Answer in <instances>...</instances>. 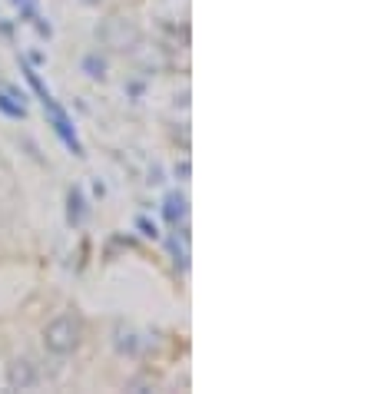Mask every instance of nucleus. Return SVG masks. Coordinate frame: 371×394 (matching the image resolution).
<instances>
[{
	"mask_svg": "<svg viewBox=\"0 0 371 394\" xmlns=\"http://www.w3.org/2000/svg\"><path fill=\"white\" fill-rule=\"evenodd\" d=\"M23 77H27V83H30L33 90H37V97H40V103H44V113L50 116V126H54V133L63 140L66 149H73V156H83V146H80L77 140V130H73V120H70V113L60 106L54 99V93L44 87V80H40V73L37 70H30V66L23 63Z\"/></svg>",
	"mask_w": 371,
	"mask_h": 394,
	"instance_id": "1",
	"label": "nucleus"
},
{
	"mask_svg": "<svg viewBox=\"0 0 371 394\" xmlns=\"http://www.w3.org/2000/svg\"><path fill=\"white\" fill-rule=\"evenodd\" d=\"M44 345L54 355H70L80 345V321L70 315H60L44 328Z\"/></svg>",
	"mask_w": 371,
	"mask_h": 394,
	"instance_id": "2",
	"label": "nucleus"
},
{
	"mask_svg": "<svg viewBox=\"0 0 371 394\" xmlns=\"http://www.w3.org/2000/svg\"><path fill=\"white\" fill-rule=\"evenodd\" d=\"M140 27L126 17H109L103 27H99V40L113 50H136L140 47Z\"/></svg>",
	"mask_w": 371,
	"mask_h": 394,
	"instance_id": "3",
	"label": "nucleus"
},
{
	"mask_svg": "<svg viewBox=\"0 0 371 394\" xmlns=\"http://www.w3.org/2000/svg\"><path fill=\"white\" fill-rule=\"evenodd\" d=\"M23 93L17 87H7L0 90V113H7V116H13V120H23L27 116V103H23Z\"/></svg>",
	"mask_w": 371,
	"mask_h": 394,
	"instance_id": "4",
	"label": "nucleus"
},
{
	"mask_svg": "<svg viewBox=\"0 0 371 394\" xmlns=\"http://www.w3.org/2000/svg\"><path fill=\"white\" fill-rule=\"evenodd\" d=\"M163 216H166V222H169L173 229L179 226V222H186V216H189V202H186L183 192H169V196H166Z\"/></svg>",
	"mask_w": 371,
	"mask_h": 394,
	"instance_id": "5",
	"label": "nucleus"
},
{
	"mask_svg": "<svg viewBox=\"0 0 371 394\" xmlns=\"http://www.w3.org/2000/svg\"><path fill=\"white\" fill-rule=\"evenodd\" d=\"M33 384H37L33 364L30 362H13L11 364V388H17V391H30Z\"/></svg>",
	"mask_w": 371,
	"mask_h": 394,
	"instance_id": "6",
	"label": "nucleus"
},
{
	"mask_svg": "<svg viewBox=\"0 0 371 394\" xmlns=\"http://www.w3.org/2000/svg\"><path fill=\"white\" fill-rule=\"evenodd\" d=\"M66 202H70V209H66L70 226H83V222H87V199H83V189L73 186L70 189V196H66Z\"/></svg>",
	"mask_w": 371,
	"mask_h": 394,
	"instance_id": "7",
	"label": "nucleus"
},
{
	"mask_svg": "<svg viewBox=\"0 0 371 394\" xmlns=\"http://www.w3.org/2000/svg\"><path fill=\"white\" fill-rule=\"evenodd\" d=\"M83 70H87V77H93V80H103V77H107V63H103L97 54H90L87 60H83Z\"/></svg>",
	"mask_w": 371,
	"mask_h": 394,
	"instance_id": "8",
	"label": "nucleus"
},
{
	"mask_svg": "<svg viewBox=\"0 0 371 394\" xmlns=\"http://www.w3.org/2000/svg\"><path fill=\"white\" fill-rule=\"evenodd\" d=\"M136 226H140V232H142V235H150V239H156V235H159V229H156L150 219H140Z\"/></svg>",
	"mask_w": 371,
	"mask_h": 394,
	"instance_id": "9",
	"label": "nucleus"
},
{
	"mask_svg": "<svg viewBox=\"0 0 371 394\" xmlns=\"http://www.w3.org/2000/svg\"><path fill=\"white\" fill-rule=\"evenodd\" d=\"M176 176H183V179H186V176H189V163H186V159H183V163H179V166H176Z\"/></svg>",
	"mask_w": 371,
	"mask_h": 394,
	"instance_id": "10",
	"label": "nucleus"
}]
</instances>
